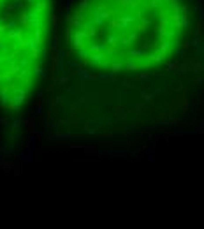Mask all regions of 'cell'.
<instances>
[{"label": "cell", "mask_w": 204, "mask_h": 229, "mask_svg": "<svg viewBox=\"0 0 204 229\" xmlns=\"http://www.w3.org/2000/svg\"><path fill=\"white\" fill-rule=\"evenodd\" d=\"M185 0H79L70 18V48L88 67L141 72L167 62L185 42Z\"/></svg>", "instance_id": "cell-1"}, {"label": "cell", "mask_w": 204, "mask_h": 229, "mask_svg": "<svg viewBox=\"0 0 204 229\" xmlns=\"http://www.w3.org/2000/svg\"><path fill=\"white\" fill-rule=\"evenodd\" d=\"M53 0H0V104L23 108L35 92L48 49Z\"/></svg>", "instance_id": "cell-2"}]
</instances>
